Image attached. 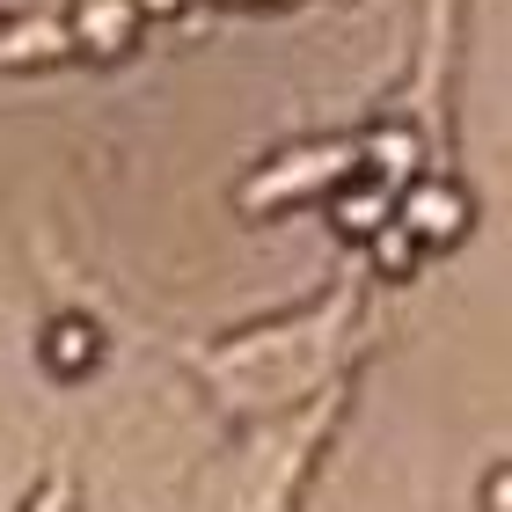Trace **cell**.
Listing matches in <instances>:
<instances>
[{
	"label": "cell",
	"instance_id": "1",
	"mask_svg": "<svg viewBox=\"0 0 512 512\" xmlns=\"http://www.w3.org/2000/svg\"><path fill=\"white\" fill-rule=\"evenodd\" d=\"M461 220H469V205H461V191H447V183H417V191H410V227H417V242H454Z\"/></svg>",
	"mask_w": 512,
	"mask_h": 512
},
{
	"label": "cell",
	"instance_id": "2",
	"mask_svg": "<svg viewBox=\"0 0 512 512\" xmlns=\"http://www.w3.org/2000/svg\"><path fill=\"white\" fill-rule=\"evenodd\" d=\"M44 359H52L59 374H88V359H96V330H88V322H52V330H44Z\"/></svg>",
	"mask_w": 512,
	"mask_h": 512
},
{
	"label": "cell",
	"instance_id": "3",
	"mask_svg": "<svg viewBox=\"0 0 512 512\" xmlns=\"http://www.w3.org/2000/svg\"><path fill=\"white\" fill-rule=\"evenodd\" d=\"M374 256H381V271H410V256H417V227L403 220V227H374Z\"/></svg>",
	"mask_w": 512,
	"mask_h": 512
}]
</instances>
